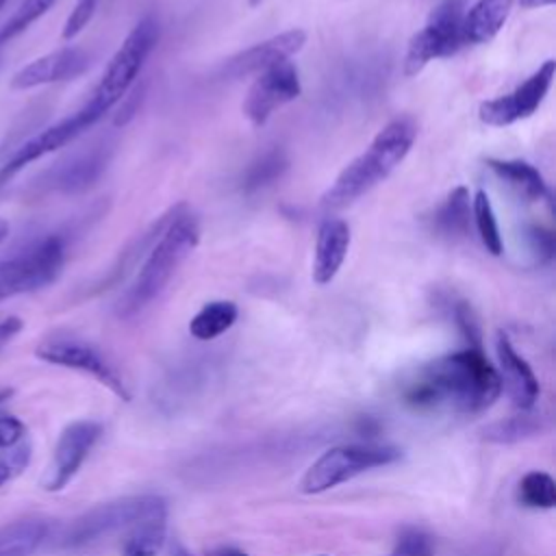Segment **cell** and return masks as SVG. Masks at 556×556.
Segmentation results:
<instances>
[{
	"label": "cell",
	"instance_id": "cell-1",
	"mask_svg": "<svg viewBox=\"0 0 556 556\" xmlns=\"http://www.w3.org/2000/svg\"><path fill=\"white\" fill-rule=\"evenodd\" d=\"M502 393L497 369L480 348L445 354L419 369L404 397L415 408L450 406L463 413L489 408Z\"/></svg>",
	"mask_w": 556,
	"mask_h": 556
},
{
	"label": "cell",
	"instance_id": "cell-2",
	"mask_svg": "<svg viewBox=\"0 0 556 556\" xmlns=\"http://www.w3.org/2000/svg\"><path fill=\"white\" fill-rule=\"evenodd\" d=\"M417 137V124L413 117L391 119L374 141L350 161L334 182L321 195V206L328 211L345 208L361 195L378 187L410 152Z\"/></svg>",
	"mask_w": 556,
	"mask_h": 556
},
{
	"label": "cell",
	"instance_id": "cell-3",
	"mask_svg": "<svg viewBox=\"0 0 556 556\" xmlns=\"http://www.w3.org/2000/svg\"><path fill=\"white\" fill-rule=\"evenodd\" d=\"M200 241V224L191 208L180 202L159 239L146 254L143 265L139 267L132 285L119 300L117 313L122 317H130L143 311L154 298H159L178 267L189 258Z\"/></svg>",
	"mask_w": 556,
	"mask_h": 556
},
{
	"label": "cell",
	"instance_id": "cell-4",
	"mask_svg": "<svg viewBox=\"0 0 556 556\" xmlns=\"http://www.w3.org/2000/svg\"><path fill=\"white\" fill-rule=\"evenodd\" d=\"M159 22L154 15L141 17L132 30L126 35L122 46L115 50L106 63L91 98L85 102V111L98 122L109 113L137 83L148 56L159 41Z\"/></svg>",
	"mask_w": 556,
	"mask_h": 556
},
{
	"label": "cell",
	"instance_id": "cell-5",
	"mask_svg": "<svg viewBox=\"0 0 556 556\" xmlns=\"http://www.w3.org/2000/svg\"><path fill=\"white\" fill-rule=\"evenodd\" d=\"M148 519H167V504L163 497L132 495L106 502L76 517L61 534V547L80 549Z\"/></svg>",
	"mask_w": 556,
	"mask_h": 556
},
{
	"label": "cell",
	"instance_id": "cell-6",
	"mask_svg": "<svg viewBox=\"0 0 556 556\" xmlns=\"http://www.w3.org/2000/svg\"><path fill=\"white\" fill-rule=\"evenodd\" d=\"M65 265V239L46 235L0 261V302L52 285Z\"/></svg>",
	"mask_w": 556,
	"mask_h": 556
},
{
	"label": "cell",
	"instance_id": "cell-7",
	"mask_svg": "<svg viewBox=\"0 0 556 556\" xmlns=\"http://www.w3.org/2000/svg\"><path fill=\"white\" fill-rule=\"evenodd\" d=\"M402 456L391 445H339L324 452L304 473V493H324L374 467L391 465Z\"/></svg>",
	"mask_w": 556,
	"mask_h": 556
},
{
	"label": "cell",
	"instance_id": "cell-8",
	"mask_svg": "<svg viewBox=\"0 0 556 556\" xmlns=\"http://www.w3.org/2000/svg\"><path fill=\"white\" fill-rule=\"evenodd\" d=\"M463 2L445 0L439 4L426 26L408 41L404 56V76H417L430 61L454 54L463 41Z\"/></svg>",
	"mask_w": 556,
	"mask_h": 556
},
{
	"label": "cell",
	"instance_id": "cell-9",
	"mask_svg": "<svg viewBox=\"0 0 556 556\" xmlns=\"http://www.w3.org/2000/svg\"><path fill=\"white\" fill-rule=\"evenodd\" d=\"M35 356L46 361V363L59 365V367L85 371V374L93 376L98 382H102L104 387H109L122 400L130 397L122 376L109 363V358L96 345H91L89 341H85L80 337H74V334H52V337L43 339L37 345Z\"/></svg>",
	"mask_w": 556,
	"mask_h": 556
},
{
	"label": "cell",
	"instance_id": "cell-10",
	"mask_svg": "<svg viewBox=\"0 0 556 556\" xmlns=\"http://www.w3.org/2000/svg\"><path fill=\"white\" fill-rule=\"evenodd\" d=\"M300 93L302 83L298 67L291 61H282L256 74L245 93L241 111L252 126H263L278 109L293 102Z\"/></svg>",
	"mask_w": 556,
	"mask_h": 556
},
{
	"label": "cell",
	"instance_id": "cell-11",
	"mask_svg": "<svg viewBox=\"0 0 556 556\" xmlns=\"http://www.w3.org/2000/svg\"><path fill=\"white\" fill-rule=\"evenodd\" d=\"M556 74V63L547 59L536 72H532L517 89L506 96L486 100L478 109V117L489 126H510L530 117L547 96Z\"/></svg>",
	"mask_w": 556,
	"mask_h": 556
},
{
	"label": "cell",
	"instance_id": "cell-12",
	"mask_svg": "<svg viewBox=\"0 0 556 556\" xmlns=\"http://www.w3.org/2000/svg\"><path fill=\"white\" fill-rule=\"evenodd\" d=\"M96 119L85 111L78 109L76 113H72L70 117L39 130L37 135L24 139L0 165V189L26 165L43 159L46 154L56 152L59 148L67 146L70 141H74L80 132H85L89 126H93Z\"/></svg>",
	"mask_w": 556,
	"mask_h": 556
},
{
	"label": "cell",
	"instance_id": "cell-13",
	"mask_svg": "<svg viewBox=\"0 0 556 556\" xmlns=\"http://www.w3.org/2000/svg\"><path fill=\"white\" fill-rule=\"evenodd\" d=\"M100 432H102V426L91 419L74 421L61 432L54 447L50 473L43 482L48 491H61L76 476L87 454L91 452L93 443L98 441Z\"/></svg>",
	"mask_w": 556,
	"mask_h": 556
},
{
	"label": "cell",
	"instance_id": "cell-14",
	"mask_svg": "<svg viewBox=\"0 0 556 556\" xmlns=\"http://www.w3.org/2000/svg\"><path fill=\"white\" fill-rule=\"evenodd\" d=\"M304 43H306V33L302 28L285 30L280 35H274L230 56L222 67V76L235 80L250 74H261L271 65L289 61L293 54H298L304 48Z\"/></svg>",
	"mask_w": 556,
	"mask_h": 556
},
{
	"label": "cell",
	"instance_id": "cell-15",
	"mask_svg": "<svg viewBox=\"0 0 556 556\" xmlns=\"http://www.w3.org/2000/svg\"><path fill=\"white\" fill-rule=\"evenodd\" d=\"M89 63L91 59L83 48L65 46L43 56H37L35 61L20 67L11 78V87L26 91L41 85L72 80V78H78L83 72H87Z\"/></svg>",
	"mask_w": 556,
	"mask_h": 556
},
{
	"label": "cell",
	"instance_id": "cell-16",
	"mask_svg": "<svg viewBox=\"0 0 556 556\" xmlns=\"http://www.w3.org/2000/svg\"><path fill=\"white\" fill-rule=\"evenodd\" d=\"M111 159V146L98 143L83 152H76L59 163H54L43 176V189L59 191V193H78L89 189L106 169Z\"/></svg>",
	"mask_w": 556,
	"mask_h": 556
},
{
	"label": "cell",
	"instance_id": "cell-17",
	"mask_svg": "<svg viewBox=\"0 0 556 556\" xmlns=\"http://www.w3.org/2000/svg\"><path fill=\"white\" fill-rule=\"evenodd\" d=\"M495 348H497V361H500L497 374L502 380V389H506V393L510 395V400L517 408H521V410L532 408L539 397V391H541L532 367L515 350V345L510 343V339L504 332L497 334Z\"/></svg>",
	"mask_w": 556,
	"mask_h": 556
},
{
	"label": "cell",
	"instance_id": "cell-18",
	"mask_svg": "<svg viewBox=\"0 0 556 556\" xmlns=\"http://www.w3.org/2000/svg\"><path fill=\"white\" fill-rule=\"evenodd\" d=\"M352 243V232L345 219L328 217L319 224L313 254V280L328 285L341 269Z\"/></svg>",
	"mask_w": 556,
	"mask_h": 556
},
{
	"label": "cell",
	"instance_id": "cell-19",
	"mask_svg": "<svg viewBox=\"0 0 556 556\" xmlns=\"http://www.w3.org/2000/svg\"><path fill=\"white\" fill-rule=\"evenodd\" d=\"M428 228L445 239L460 241L471 230V195L467 187L452 189L441 204H437L428 217Z\"/></svg>",
	"mask_w": 556,
	"mask_h": 556
},
{
	"label": "cell",
	"instance_id": "cell-20",
	"mask_svg": "<svg viewBox=\"0 0 556 556\" xmlns=\"http://www.w3.org/2000/svg\"><path fill=\"white\" fill-rule=\"evenodd\" d=\"M484 163L521 200H526V202H541V200H545L549 195L547 182H545L543 174L534 165H530V163H526L521 159H493V156H489Z\"/></svg>",
	"mask_w": 556,
	"mask_h": 556
},
{
	"label": "cell",
	"instance_id": "cell-21",
	"mask_svg": "<svg viewBox=\"0 0 556 556\" xmlns=\"http://www.w3.org/2000/svg\"><path fill=\"white\" fill-rule=\"evenodd\" d=\"M515 0H476L463 15V41L486 43L491 41L508 20Z\"/></svg>",
	"mask_w": 556,
	"mask_h": 556
},
{
	"label": "cell",
	"instance_id": "cell-22",
	"mask_svg": "<svg viewBox=\"0 0 556 556\" xmlns=\"http://www.w3.org/2000/svg\"><path fill=\"white\" fill-rule=\"evenodd\" d=\"M48 534V519L28 517L11 521L0 528V556H33Z\"/></svg>",
	"mask_w": 556,
	"mask_h": 556
},
{
	"label": "cell",
	"instance_id": "cell-23",
	"mask_svg": "<svg viewBox=\"0 0 556 556\" xmlns=\"http://www.w3.org/2000/svg\"><path fill=\"white\" fill-rule=\"evenodd\" d=\"M239 317V308L230 300L206 302L189 321V332L198 341H211L232 328Z\"/></svg>",
	"mask_w": 556,
	"mask_h": 556
},
{
	"label": "cell",
	"instance_id": "cell-24",
	"mask_svg": "<svg viewBox=\"0 0 556 556\" xmlns=\"http://www.w3.org/2000/svg\"><path fill=\"white\" fill-rule=\"evenodd\" d=\"M287 167H289V159L282 148L276 146V148L263 152L248 165V169L241 176L243 193H254V191H261V189L274 185L287 172Z\"/></svg>",
	"mask_w": 556,
	"mask_h": 556
},
{
	"label": "cell",
	"instance_id": "cell-25",
	"mask_svg": "<svg viewBox=\"0 0 556 556\" xmlns=\"http://www.w3.org/2000/svg\"><path fill=\"white\" fill-rule=\"evenodd\" d=\"M471 222L476 224V230L484 250L493 256H500L504 252V243H502L497 217H495L489 193L482 189H478L471 198Z\"/></svg>",
	"mask_w": 556,
	"mask_h": 556
},
{
	"label": "cell",
	"instance_id": "cell-26",
	"mask_svg": "<svg viewBox=\"0 0 556 556\" xmlns=\"http://www.w3.org/2000/svg\"><path fill=\"white\" fill-rule=\"evenodd\" d=\"M165 519H148L132 526L122 556H156L165 545Z\"/></svg>",
	"mask_w": 556,
	"mask_h": 556
},
{
	"label": "cell",
	"instance_id": "cell-27",
	"mask_svg": "<svg viewBox=\"0 0 556 556\" xmlns=\"http://www.w3.org/2000/svg\"><path fill=\"white\" fill-rule=\"evenodd\" d=\"M543 426L536 415H515L486 426L482 434L486 441H493V443H517L539 434Z\"/></svg>",
	"mask_w": 556,
	"mask_h": 556
},
{
	"label": "cell",
	"instance_id": "cell-28",
	"mask_svg": "<svg viewBox=\"0 0 556 556\" xmlns=\"http://www.w3.org/2000/svg\"><path fill=\"white\" fill-rule=\"evenodd\" d=\"M519 500L530 508L556 506V482L545 471H530L519 482Z\"/></svg>",
	"mask_w": 556,
	"mask_h": 556
},
{
	"label": "cell",
	"instance_id": "cell-29",
	"mask_svg": "<svg viewBox=\"0 0 556 556\" xmlns=\"http://www.w3.org/2000/svg\"><path fill=\"white\" fill-rule=\"evenodd\" d=\"M56 0H22L17 9L0 24V46L9 43L13 37L24 33L33 22H37Z\"/></svg>",
	"mask_w": 556,
	"mask_h": 556
},
{
	"label": "cell",
	"instance_id": "cell-30",
	"mask_svg": "<svg viewBox=\"0 0 556 556\" xmlns=\"http://www.w3.org/2000/svg\"><path fill=\"white\" fill-rule=\"evenodd\" d=\"M28 463H30V445L28 443L13 445V447H9V452H2L0 454V486L7 484L9 480H13L15 476H20Z\"/></svg>",
	"mask_w": 556,
	"mask_h": 556
},
{
	"label": "cell",
	"instance_id": "cell-31",
	"mask_svg": "<svg viewBox=\"0 0 556 556\" xmlns=\"http://www.w3.org/2000/svg\"><path fill=\"white\" fill-rule=\"evenodd\" d=\"M96 9H98V0H76L74 9L70 11V15H67V20H65V26H63L61 37H63L65 41L78 37V35L85 30V26L91 22Z\"/></svg>",
	"mask_w": 556,
	"mask_h": 556
},
{
	"label": "cell",
	"instance_id": "cell-32",
	"mask_svg": "<svg viewBox=\"0 0 556 556\" xmlns=\"http://www.w3.org/2000/svg\"><path fill=\"white\" fill-rule=\"evenodd\" d=\"M389 556H434L432 541L419 530H408L397 539Z\"/></svg>",
	"mask_w": 556,
	"mask_h": 556
},
{
	"label": "cell",
	"instance_id": "cell-33",
	"mask_svg": "<svg viewBox=\"0 0 556 556\" xmlns=\"http://www.w3.org/2000/svg\"><path fill=\"white\" fill-rule=\"evenodd\" d=\"M526 237L530 243V252L536 256L539 263H547L554 256V232L547 226L532 224L528 226Z\"/></svg>",
	"mask_w": 556,
	"mask_h": 556
},
{
	"label": "cell",
	"instance_id": "cell-34",
	"mask_svg": "<svg viewBox=\"0 0 556 556\" xmlns=\"http://www.w3.org/2000/svg\"><path fill=\"white\" fill-rule=\"evenodd\" d=\"M454 319H456V326L460 328L463 337L469 341V348H480V326H478V319L467 302L454 304Z\"/></svg>",
	"mask_w": 556,
	"mask_h": 556
},
{
	"label": "cell",
	"instance_id": "cell-35",
	"mask_svg": "<svg viewBox=\"0 0 556 556\" xmlns=\"http://www.w3.org/2000/svg\"><path fill=\"white\" fill-rule=\"evenodd\" d=\"M143 93H146V87L143 85H132L130 91L122 98V106L117 111V117H115V124H126L135 113H139V104L143 100Z\"/></svg>",
	"mask_w": 556,
	"mask_h": 556
},
{
	"label": "cell",
	"instance_id": "cell-36",
	"mask_svg": "<svg viewBox=\"0 0 556 556\" xmlns=\"http://www.w3.org/2000/svg\"><path fill=\"white\" fill-rule=\"evenodd\" d=\"M24 432L26 428L17 417L13 415L0 417V447H13L24 437Z\"/></svg>",
	"mask_w": 556,
	"mask_h": 556
},
{
	"label": "cell",
	"instance_id": "cell-37",
	"mask_svg": "<svg viewBox=\"0 0 556 556\" xmlns=\"http://www.w3.org/2000/svg\"><path fill=\"white\" fill-rule=\"evenodd\" d=\"M22 326H24V321L20 317H15V315L0 319V350L20 334Z\"/></svg>",
	"mask_w": 556,
	"mask_h": 556
},
{
	"label": "cell",
	"instance_id": "cell-38",
	"mask_svg": "<svg viewBox=\"0 0 556 556\" xmlns=\"http://www.w3.org/2000/svg\"><path fill=\"white\" fill-rule=\"evenodd\" d=\"M556 0H519L523 9H541V7H552Z\"/></svg>",
	"mask_w": 556,
	"mask_h": 556
},
{
	"label": "cell",
	"instance_id": "cell-39",
	"mask_svg": "<svg viewBox=\"0 0 556 556\" xmlns=\"http://www.w3.org/2000/svg\"><path fill=\"white\" fill-rule=\"evenodd\" d=\"M211 556H248V554L237 547H217Z\"/></svg>",
	"mask_w": 556,
	"mask_h": 556
},
{
	"label": "cell",
	"instance_id": "cell-40",
	"mask_svg": "<svg viewBox=\"0 0 556 556\" xmlns=\"http://www.w3.org/2000/svg\"><path fill=\"white\" fill-rule=\"evenodd\" d=\"M7 235H9V222L0 217V243L7 239Z\"/></svg>",
	"mask_w": 556,
	"mask_h": 556
},
{
	"label": "cell",
	"instance_id": "cell-41",
	"mask_svg": "<svg viewBox=\"0 0 556 556\" xmlns=\"http://www.w3.org/2000/svg\"><path fill=\"white\" fill-rule=\"evenodd\" d=\"M11 395H13V389H7V387H4V389H0V404H2L4 400H9Z\"/></svg>",
	"mask_w": 556,
	"mask_h": 556
},
{
	"label": "cell",
	"instance_id": "cell-42",
	"mask_svg": "<svg viewBox=\"0 0 556 556\" xmlns=\"http://www.w3.org/2000/svg\"><path fill=\"white\" fill-rule=\"evenodd\" d=\"M7 2H9V0H0V9H2Z\"/></svg>",
	"mask_w": 556,
	"mask_h": 556
}]
</instances>
